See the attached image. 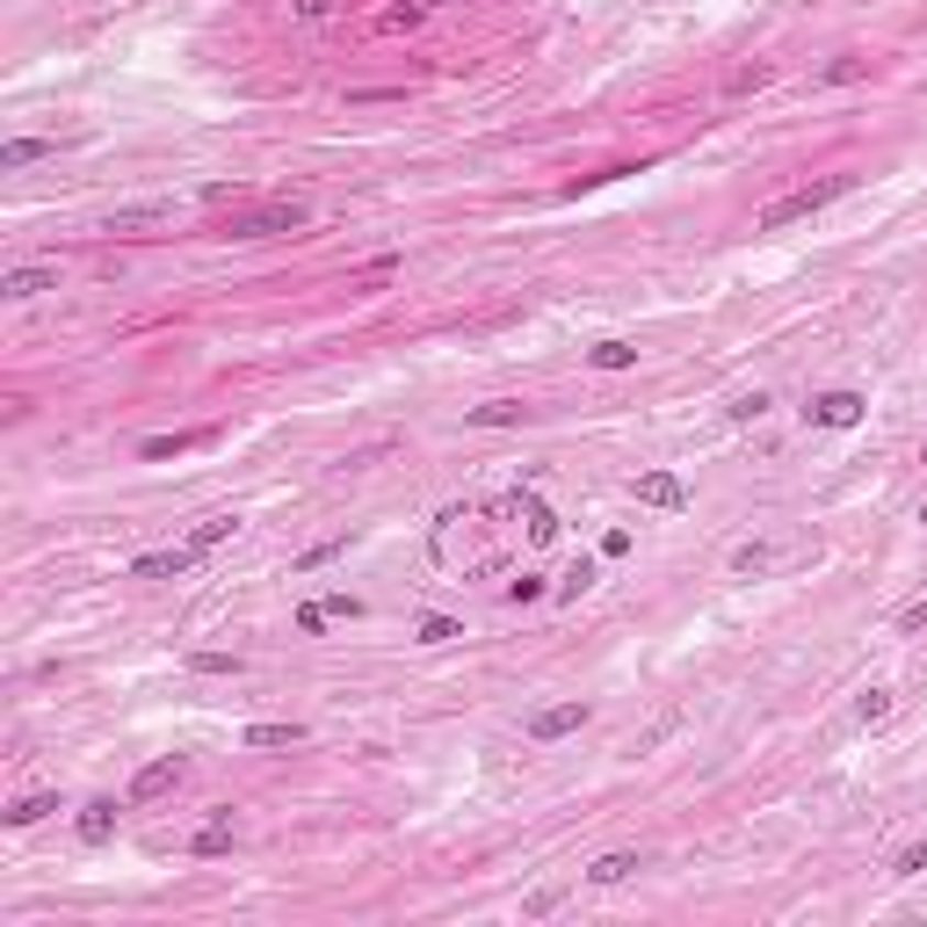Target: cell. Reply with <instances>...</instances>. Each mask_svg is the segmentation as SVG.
I'll list each match as a JSON object with an SVG mask.
<instances>
[{
  "instance_id": "obj_1",
  "label": "cell",
  "mask_w": 927,
  "mask_h": 927,
  "mask_svg": "<svg viewBox=\"0 0 927 927\" xmlns=\"http://www.w3.org/2000/svg\"><path fill=\"white\" fill-rule=\"evenodd\" d=\"M312 225V203H298V196H283V203H262V210H240V218H225L218 225V240H290V232Z\"/></svg>"
},
{
  "instance_id": "obj_2",
  "label": "cell",
  "mask_w": 927,
  "mask_h": 927,
  "mask_svg": "<svg viewBox=\"0 0 927 927\" xmlns=\"http://www.w3.org/2000/svg\"><path fill=\"white\" fill-rule=\"evenodd\" d=\"M848 189H856V175H826V181H812V189L775 196V203L761 210V232H783V225H797V218H819V210H826V203H840Z\"/></svg>"
},
{
  "instance_id": "obj_3",
  "label": "cell",
  "mask_w": 927,
  "mask_h": 927,
  "mask_svg": "<svg viewBox=\"0 0 927 927\" xmlns=\"http://www.w3.org/2000/svg\"><path fill=\"white\" fill-rule=\"evenodd\" d=\"M862 413H870L862 391H819V399L805 406V428H856Z\"/></svg>"
},
{
  "instance_id": "obj_4",
  "label": "cell",
  "mask_w": 927,
  "mask_h": 927,
  "mask_svg": "<svg viewBox=\"0 0 927 927\" xmlns=\"http://www.w3.org/2000/svg\"><path fill=\"white\" fill-rule=\"evenodd\" d=\"M181 775H189V761H181V753H159V761H145V769L131 775V805H153V797H167Z\"/></svg>"
},
{
  "instance_id": "obj_5",
  "label": "cell",
  "mask_w": 927,
  "mask_h": 927,
  "mask_svg": "<svg viewBox=\"0 0 927 927\" xmlns=\"http://www.w3.org/2000/svg\"><path fill=\"white\" fill-rule=\"evenodd\" d=\"M232 840H240V819H232V805H218L203 826H196L189 856H196V862H218V856H232Z\"/></svg>"
},
{
  "instance_id": "obj_6",
  "label": "cell",
  "mask_w": 927,
  "mask_h": 927,
  "mask_svg": "<svg viewBox=\"0 0 927 927\" xmlns=\"http://www.w3.org/2000/svg\"><path fill=\"white\" fill-rule=\"evenodd\" d=\"M630 493H638V508H666V515L688 508V486L674 472H638V478H630Z\"/></svg>"
},
{
  "instance_id": "obj_7",
  "label": "cell",
  "mask_w": 927,
  "mask_h": 927,
  "mask_svg": "<svg viewBox=\"0 0 927 927\" xmlns=\"http://www.w3.org/2000/svg\"><path fill=\"white\" fill-rule=\"evenodd\" d=\"M587 725V703H551V710H529V739H565V732H580Z\"/></svg>"
},
{
  "instance_id": "obj_8",
  "label": "cell",
  "mask_w": 927,
  "mask_h": 927,
  "mask_svg": "<svg viewBox=\"0 0 927 927\" xmlns=\"http://www.w3.org/2000/svg\"><path fill=\"white\" fill-rule=\"evenodd\" d=\"M196 559H203V551H189V543H175V551H145V559L131 565V580H181Z\"/></svg>"
},
{
  "instance_id": "obj_9",
  "label": "cell",
  "mask_w": 927,
  "mask_h": 927,
  "mask_svg": "<svg viewBox=\"0 0 927 927\" xmlns=\"http://www.w3.org/2000/svg\"><path fill=\"white\" fill-rule=\"evenodd\" d=\"M44 290H58V268H8V276H0V298L8 305H30V298H44Z\"/></svg>"
},
{
  "instance_id": "obj_10",
  "label": "cell",
  "mask_w": 927,
  "mask_h": 927,
  "mask_svg": "<svg viewBox=\"0 0 927 927\" xmlns=\"http://www.w3.org/2000/svg\"><path fill=\"white\" fill-rule=\"evenodd\" d=\"M529 406L522 399H486V406H464V428H522Z\"/></svg>"
},
{
  "instance_id": "obj_11",
  "label": "cell",
  "mask_w": 927,
  "mask_h": 927,
  "mask_svg": "<svg viewBox=\"0 0 927 927\" xmlns=\"http://www.w3.org/2000/svg\"><path fill=\"white\" fill-rule=\"evenodd\" d=\"M508 515H522V529H529V543H551V537H559V515L543 508L537 493H515V500H508Z\"/></svg>"
},
{
  "instance_id": "obj_12",
  "label": "cell",
  "mask_w": 927,
  "mask_h": 927,
  "mask_svg": "<svg viewBox=\"0 0 927 927\" xmlns=\"http://www.w3.org/2000/svg\"><path fill=\"white\" fill-rule=\"evenodd\" d=\"M638 870H645V856L616 848V856H595V862H587V884H602V892H609V884H623V876H638Z\"/></svg>"
},
{
  "instance_id": "obj_13",
  "label": "cell",
  "mask_w": 927,
  "mask_h": 927,
  "mask_svg": "<svg viewBox=\"0 0 927 927\" xmlns=\"http://www.w3.org/2000/svg\"><path fill=\"white\" fill-rule=\"evenodd\" d=\"M80 840H88V848H102L109 834H117V797H95V805H80Z\"/></svg>"
},
{
  "instance_id": "obj_14",
  "label": "cell",
  "mask_w": 927,
  "mask_h": 927,
  "mask_svg": "<svg viewBox=\"0 0 927 927\" xmlns=\"http://www.w3.org/2000/svg\"><path fill=\"white\" fill-rule=\"evenodd\" d=\"M203 428H189V435H145L139 442V456H145V464H167V456H189V450H203Z\"/></svg>"
},
{
  "instance_id": "obj_15",
  "label": "cell",
  "mask_w": 927,
  "mask_h": 927,
  "mask_svg": "<svg viewBox=\"0 0 927 927\" xmlns=\"http://www.w3.org/2000/svg\"><path fill=\"white\" fill-rule=\"evenodd\" d=\"M167 218H175V203H123V210H109L102 232H139V225H167Z\"/></svg>"
},
{
  "instance_id": "obj_16",
  "label": "cell",
  "mask_w": 927,
  "mask_h": 927,
  "mask_svg": "<svg viewBox=\"0 0 927 927\" xmlns=\"http://www.w3.org/2000/svg\"><path fill=\"white\" fill-rule=\"evenodd\" d=\"M240 747H254V753H276V747H305V725H246V732H240Z\"/></svg>"
},
{
  "instance_id": "obj_17",
  "label": "cell",
  "mask_w": 927,
  "mask_h": 927,
  "mask_svg": "<svg viewBox=\"0 0 927 927\" xmlns=\"http://www.w3.org/2000/svg\"><path fill=\"white\" fill-rule=\"evenodd\" d=\"M856 80H870V58H826L819 73H812V88H856Z\"/></svg>"
},
{
  "instance_id": "obj_18",
  "label": "cell",
  "mask_w": 927,
  "mask_h": 927,
  "mask_svg": "<svg viewBox=\"0 0 927 927\" xmlns=\"http://www.w3.org/2000/svg\"><path fill=\"white\" fill-rule=\"evenodd\" d=\"M52 812H58V790H30V797H15L0 819H8V826H36V819H52Z\"/></svg>"
},
{
  "instance_id": "obj_19",
  "label": "cell",
  "mask_w": 927,
  "mask_h": 927,
  "mask_svg": "<svg viewBox=\"0 0 927 927\" xmlns=\"http://www.w3.org/2000/svg\"><path fill=\"white\" fill-rule=\"evenodd\" d=\"M52 153H58L52 139H8V145H0V167L15 175V167H36V159H52Z\"/></svg>"
},
{
  "instance_id": "obj_20",
  "label": "cell",
  "mask_w": 927,
  "mask_h": 927,
  "mask_svg": "<svg viewBox=\"0 0 927 927\" xmlns=\"http://www.w3.org/2000/svg\"><path fill=\"white\" fill-rule=\"evenodd\" d=\"M232 529H240V515H232V508H225V515H203V522L189 529V551H210V543H225Z\"/></svg>"
},
{
  "instance_id": "obj_21",
  "label": "cell",
  "mask_w": 927,
  "mask_h": 927,
  "mask_svg": "<svg viewBox=\"0 0 927 927\" xmlns=\"http://www.w3.org/2000/svg\"><path fill=\"white\" fill-rule=\"evenodd\" d=\"M769 565H775V543H761V537H753V543H739V551H732V573H769Z\"/></svg>"
},
{
  "instance_id": "obj_22",
  "label": "cell",
  "mask_w": 927,
  "mask_h": 927,
  "mask_svg": "<svg viewBox=\"0 0 927 927\" xmlns=\"http://www.w3.org/2000/svg\"><path fill=\"white\" fill-rule=\"evenodd\" d=\"M587 363H595V369H630V363H638V349H630V341H595Z\"/></svg>"
},
{
  "instance_id": "obj_23",
  "label": "cell",
  "mask_w": 927,
  "mask_h": 927,
  "mask_svg": "<svg viewBox=\"0 0 927 927\" xmlns=\"http://www.w3.org/2000/svg\"><path fill=\"white\" fill-rule=\"evenodd\" d=\"M341 15V0H290V22L298 30H319V22H333Z\"/></svg>"
},
{
  "instance_id": "obj_24",
  "label": "cell",
  "mask_w": 927,
  "mask_h": 927,
  "mask_svg": "<svg viewBox=\"0 0 927 927\" xmlns=\"http://www.w3.org/2000/svg\"><path fill=\"white\" fill-rule=\"evenodd\" d=\"M587 587H595V559H580L573 573H565L559 587H551V595H559V602H580V595H587Z\"/></svg>"
},
{
  "instance_id": "obj_25",
  "label": "cell",
  "mask_w": 927,
  "mask_h": 927,
  "mask_svg": "<svg viewBox=\"0 0 927 927\" xmlns=\"http://www.w3.org/2000/svg\"><path fill=\"white\" fill-rule=\"evenodd\" d=\"M385 276H399V254H377V262H363V268H355V290H377Z\"/></svg>"
},
{
  "instance_id": "obj_26",
  "label": "cell",
  "mask_w": 927,
  "mask_h": 927,
  "mask_svg": "<svg viewBox=\"0 0 927 927\" xmlns=\"http://www.w3.org/2000/svg\"><path fill=\"white\" fill-rule=\"evenodd\" d=\"M892 718V688H870V696L856 703V725H884Z\"/></svg>"
},
{
  "instance_id": "obj_27",
  "label": "cell",
  "mask_w": 927,
  "mask_h": 927,
  "mask_svg": "<svg viewBox=\"0 0 927 927\" xmlns=\"http://www.w3.org/2000/svg\"><path fill=\"white\" fill-rule=\"evenodd\" d=\"M189 666H196V674H240V652H189Z\"/></svg>"
},
{
  "instance_id": "obj_28",
  "label": "cell",
  "mask_w": 927,
  "mask_h": 927,
  "mask_svg": "<svg viewBox=\"0 0 927 927\" xmlns=\"http://www.w3.org/2000/svg\"><path fill=\"white\" fill-rule=\"evenodd\" d=\"M725 413H732V420H761V413H769V391H732Z\"/></svg>"
},
{
  "instance_id": "obj_29",
  "label": "cell",
  "mask_w": 927,
  "mask_h": 927,
  "mask_svg": "<svg viewBox=\"0 0 927 927\" xmlns=\"http://www.w3.org/2000/svg\"><path fill=\"white\" fill-rule=\"evenodd\" d=\"M450 638H464V623H450V616H420V645H450Z\"/></svg>"
},
{
  "instance_id": "obj_30",
  "label": "cell",
  "mask_w": 927,
  "mask_h": 927,
  "mask_svg": "<svg viewBox=\"0 0 927 927\" xmlns=\"http://www.w3.org/2000/svg\"><path fill=\"white\" fill-rule=\"evenodd\" d=\"M551 587H543V573H522V580H508V602L515 609H529V602H543Z\"/></svg>"
},
{
  "instance_id": "obj_31",
  "label": "cell",
  "mask_w": 927,
  "mask_h": 927,
  "mask_svg": "<svg viewBox=\"0 0 927 927\" xmlns=\"http://www.w3.org/2000/svg\"><path fill=\"white\" fill-rule=\"evenodd\" d=\"M420 15H428V0H399V8H385V22H377V30H413Z\"/></svg>"
},
{
  "instance_id": "obj_32",
  "label": "cell",
  "mask_w": 927,
  "mask_h": 927,
  "mask_svg": "<svg viewBox=\"0 0 927 927\" xmlns=\"http://www.w3.org/2000/svg\"><path fill=\"white\" fill-rule=\"evenodd\" d=\"M769 80H775L769 66H747V73H732V80H725V95H761Z\"/></svg>"
},
{
  "instance_id": "obj_33",
  "label": "cell",
  "mask_w": 927,
  "mask_h": 927,
  "mask_svg": "<svg viewBox=\"0 0 927 927\" xmlns=\"http://www.w3.org/2000/svg\"><path fill=\"white\" fill-rule=\"evenodd\" d=\"M341 551H349V537H327V543H312V551H305V559H298V573H312V565L341 559Z\"/></svg>"
},
{
  "instance_id": "obj_34",
  "label": "cell",
  "mask_w": 927,
  "mask_h": 927,
  "mask_svg": "<svg viewBox=\"0 0 927 927\" xmlns=\"http://www.w3.org/2000/svg\"><path fill=\"white\" fill-rule=\"evenodd\" d=\"M920 870H927V840H913L906 856H898V862H892V876H920Z\"/></svg>"
},
{
  "instance_id": "obj_35",
  "label": "cell",
  "mask_w": 927,
  "mask_h": 927,
  "mask_svg": "<svg viewBox=\"0 0 927 927\" xmlns=\"http://www.w3.org/2000/svg\"><path fill=\"white\" fill-rule=\"evenodd\" d=\"M327 623H333L327 602H305V609H298V630H305V638H312V630H327Z\"/></svg>"
},
{
  "instance_id": "obj_36",
  "label": "cell",
  "mask_w": 927,
  "mask_h": 927,
  "mask_svg": "<svg viewBox=\"0 0 927 927\" xmlns=\"http://www.w3.org/2000/svg\"><path fill=\"white\" fill-rule=\"evenodd\" d=\"M898 630H927V595H920V602H906V609H898Z\"/></svg>"
},
{
  "instance_id": "obj_37",
  "label": "cell",
  "mask_w": 927,
  "mask_h": 927,
  "mask_svg": "<svg viewBox=\"0 0 927 927\" xmlns=\"http://www.w3.org/2000/svg\"><path fill=\"white\" fill-rule=\"evenodd\" d=\"M428 8H442V0H428Z\"/></svg>"
},
{
  "instance_id": "obj_38",
  "label": "cell",
  "mask_w": 927,
  "mask_h": 927,
  "mask_svg": "<svg viewBox=\"0 0 927 927\" xmlns=\"http://www.w3.org/2000/svg\"><path fill=\"white\" fill-rule=\"evenodd\" d=\"M920 522H927V508H920Z\"/></svg>"
}]
</instances>
